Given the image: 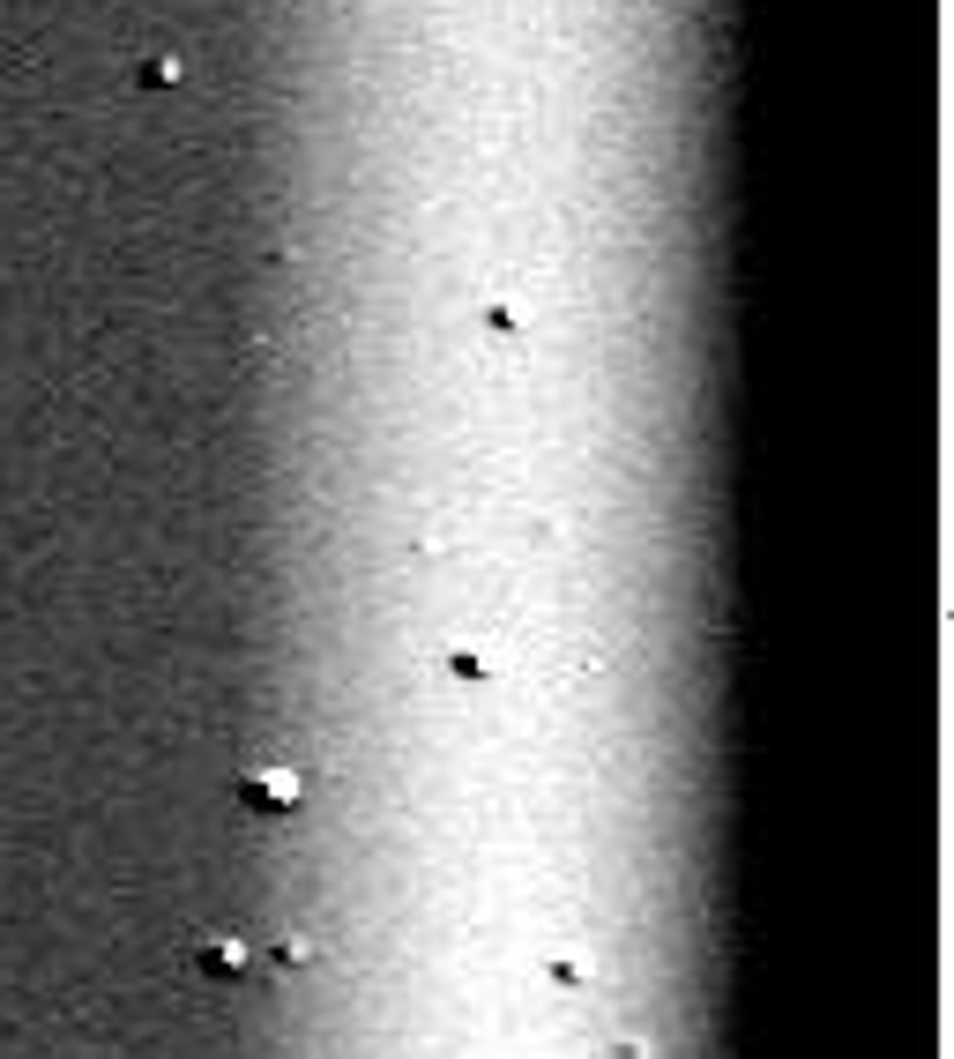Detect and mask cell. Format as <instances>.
I'll return each instance as SVG.
<instances>
[{
    "label": "cell",
    "instance_id": "6da1fadb",
    "mask_svg": "<svg viewBox=\"0 0 954 1059\" xmlns=\"http://www.w3.org/2000/svg\"><path fill=\"white\" fill-rule=\"evenodd\" d=\"M247 799H254V805H261V813H284V805H291V799H298V791H291V784H254Z\"/></svg>",
    "mask_w": 954,
    "mask_h": 1059
}]
</instances>
